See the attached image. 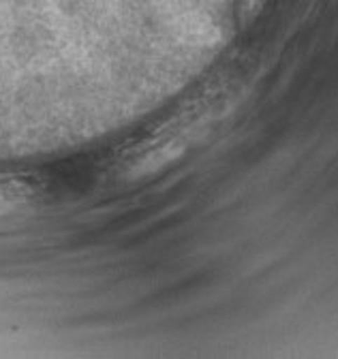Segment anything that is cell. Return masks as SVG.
<instances>
[{
	"instance_id": "obj_1",
	"label": "cell",
	"mask_w": 338,
	"mask_h": 359,
	"mask_svg": "<svg viewBox=\"0 0 338 359\" xmlns=\"http://www.w3.org/2000/svg\"><path fill=\"white\" fill-rule=\"evenodd\" d=\"M32 197L34 193L26 182L15 177L0 175V218L26 210Z\"/></svg>"
},
{
	"instance_id": "obj_2",
	"label": "cell",
	"mask_w": 338,
	"mask_h": 359,
	"mask_svg": "<svg viewBox=\"0 0 338 359\" xmlns=\"http://www.w3.org/2000/svg\"><path fill=\"white\" fill-rule=\"evenodd\" d=\"M264 0H238V15L242 24H248L252 18L257 15V11L262 9Z\"/></svg>"
}]
</instances>
